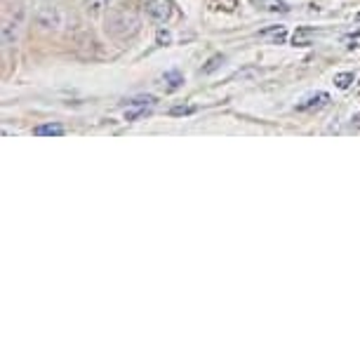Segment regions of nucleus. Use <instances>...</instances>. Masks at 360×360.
I'll list each match as a JSON object with an SVG mask.
<instances>
[{"instance_id":"f257e3e1","label":"nucleus","mask_w":360,"mask_h":360,"mask_svg":"<svg viewBox=\"0 0 360 360\" xmlns=\"http://www.w3.org/2000/svg\"><path fill=\"white\" fill-rule=\"evenodd\" d=\"M106 31L118 40H132L141 31V17L137 15V10L115 5L106 12Z\"/></svg>"},{"instance_id":"f03ea898","label":"nucleus","mask_w":360,"mask_h":360,"mask_svg":"<svg viewBox=\"0 0 360 360\" xmlns=\"http://www.w3.org/2000/svg\"><path fill=\"white\" fill-rule=\"evenodd\" d=\"M26 15H29V10H26L24 0L15 5V10L5 12V19H3V43L8 45V47L17 45L19 33H22L24 24H26Z\"/></svg>"},{"instance_id":"7ed1b4c3","label":"nucleus","mask_w":360,"mask_h":360,"mask_svg":"<svg viewBox=\"0 0 360 360\" xmlns=\"http://www.w3.org/2000/svg\"><path fill=\"white\" fill-rule=\"evenodd\" d=\"M33 19H36V24H38L43 31H59V29H62V24H64L62 10H59L57 5H52V3L38 5L36 17H33Z\"/></svg>"},{"instance_id":"20e7f679","label":"nucleus","mask_w":360,"mask_h":360,"mask_svg":"<svg viewBox=\"0 0 360 360\" xmlns=\"http://www.w3.org/2000/svg\"><path fill=\"white\" fill-rule=\"evenodd\" d=\"M139 5L158 24H165L174 17V5L169 0H139Z\"/></svg>"},{"instance_id":"39448f33","label":"nucleus","mask_w":360,"mask_h":360,"mask_svg":"<svg viewBox=\"0 0 360 360\" xmlns=\"http://www.w3.org/2000/svg\"><path fill=\"white\" fill-rule=\"evenodd\" d=\"M330 104V94L328 92H316V94H309L307 99H302L297 104V111L299 113H309V111H321L323 106Z\"/></svg>"},{"instance_id":"423d86ee","label":"nucleus","mask_w":360,"mask_h":360,"mask_svg":"<svg viewBox=\"0 0 360 360\" xmlns=\"http://www.w3.org/2000/svg\"><path fill=\"white\" fill-rule=\"evenodd\" d=\"M318 33H321V31H318L316 26H297V31L292 33V45H295V47H309L311 38H316Z\"/></svg>"},{"instance_id":"0eeeda50","label":"nucleus","mask_w":360,"mask_h":360,"mask_svg":"<svg viewBox=\"0 0 360 360\" xmlns=\"http://www.w3.org/2000/svg\"><path fill=\"white\" fill-rule=\"evenodd\" d=\"M255 5L262 12H271V15H288L290 5L285 0H255Z\"/></svg>"},{"instance_id":"6e6552de","label":"nucleus","mask_w":360,"mask_h":360,"mask_svg":"<svg viewBox=\"0 0 360 360\" xmlns=\"http://www.w3.org/2000/svg\"><path fill=\"white\" fill-rule=\"evenodd\" d=\"M162 83H165V90L167 92H176L181 85H184V73L176 71V69L165 71V73H162Z\"/></svg>"},{"instance_id":"1a4fd4ad","label":"nucleus","mask_w":360,"mask_h":360,"mask_svg":"<svg viewBox=\"0 0 360 360\" xmlns=\"http://www.w3.org/2000/svg\"><path fill=\"white\" fill-rule=\"evenodd\" d=\"M66 130L62 123H45V125H38L33 127V134L36 137H62Z\"/></svg>"},{"instance_id":"9d476101","label":"nucleus","mask_w":360,"mask_h":360,"mask_svg":"<svg viewBox=\"0 0 360 360\" xmlns=\"http://www.w3.org/2000/svg\"><path fill=\"white\" fill-rule=\"evenodd\" d=\"M224 64H226V57H224V54H212V57H210L207 62L202 64L200 73H202V76H212V73L219 71Z\"/></svg>"},{"instance_id":"9b49d317","label":"nucleus","mask_w":360,"mask_h":360,"mask_svg":"<svg viewBox=\"0 0 360 360\" xmlns=\"http://www.w3.org/2000/svg\"><path fill=\"white\" fill-rule=\"evenodd\" d=\"M108 3L111 0H85V12H87V17H99V15H104V12L108 10Z\"/></svg>"},{"instance_id":"f8f14e48","label":"nucleus","mask_w":360,"mask_h":360,"mask_svg":"<svg viewBox=\"0 0 360 360\" xmlns=\"http://www.w3.org/2000/svg\"><path fill=\"white\" fill-rule=\"evenodd\" d=\"M259 36H271L276 45H283L288 40V31H285V26H271V29L259 31Z\"/></svg>"},{"instance_id":"ddd939ff","label":"nucleus","mask_w":360,"mask_h":360,"mask_svg":"<svg viewBox=\"0 0 360 360\" xmlns=\"http://www.w3.org/2000/svg\"><path fill=\"white\" fill-rule=\"evenodd\" d=\"M353 83H356V73L353 71H342L335 76V85L339 87V90H349Z\"/></svg>"},{"instance_id":"4468645a","label":"nucleus","mask_w":360,"mask_h":360,"mask_svg":"<svg viewBox=\"0 0 360 360\" xmlns=\"http://www.w3.org/2000/svg\"><path fill=\"white\" fill-rule=\"evenodd\" d=\"M127 106H139V108H153L155 106V97L153 94H141V97H134L127 101Z\"/></svg>"},{"instance_id":"2eb2a0df","label":"nucleus","mask_w":360,"mask_h":360,"mask_svg":"<svg viewBox=\"0 0 360 360\" xmlns=\"http://www.w3.org/2000/svg\"><path fill=\"white\" fill-rule=\"evenodd\" d=\"M151 111V108H139V106H127L125 108V120L127 123H134V120L144 118V115Z\"/></svg>"},{"instance_id":"dca6fc26","label":"nucleus","mask_w":360,"mask_h":360,"mask_svg":"<svg viewBox=\"0 0 360 360\" xmlns=\"http://www.w3.org/2000/svg\"><path fill=\"white\" fill-rule=\"evenodd\" d=\"M195 113V106H191V104H186V106H172L169 108V115H193Z\"/></svg>"},{"instance_id":"f3484780","label":"nucleus","mask_w":360,"mask_h":360,"mask_svg":"<svg viewBox=\"0 0 360 360\" xmlns=\"http://www.w3.org/2000/svg\"><path fill=\"white\" fill-rule=\"evenodd\" d=\"M172 43V33H169L167 29H158V33H155V45H169Z\"/></svg>"},{"instance_id":"a211bd4d","label":"nucleus","mask_w":360,"mask_h":360,"mask_svg":"<svg viewBox=\"0 0 360 360\" xmlns=\"http://www.w3.org/2000/svg\"><path fill=\"white\" fill-rule=\"evenodd\" d=\"M353 123H356V125H360V113H356V115H353Z\"/></svg>"},{"instance_id":"6ab92c4d","label":"nucleus","mask_w":360,"mask_h":360,"mask_svg":"<svg viewBox=\"0 0 360 360\" xmlns=\"http://www.w3.org/2000/svg\"><path fill=\"white\" fill-rule=\"evenodd\" d=\"M356 22H360V12H358V15H356Z\"/></svg>"}]
</instances>
